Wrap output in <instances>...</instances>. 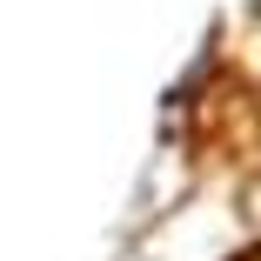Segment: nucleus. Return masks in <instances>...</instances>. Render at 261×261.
<instances>
[{"instance_id":"f257e3e1","label":"nucleus","mask_w":261,"mask_h":261,"mask_svg":"<svg viewBox=\"0 0 261 261\" xmlns=\"http://www.w3.org/2000/svg\"><path fill=\"white\" fill-rule=\"evenodd\" d=\"M234 261H261V241H254V248H248V254H234Z\"/></svg>"}]
</instances>
